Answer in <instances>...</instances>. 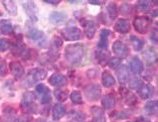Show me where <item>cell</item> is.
Segmentation results:
<instances>
[{"label":"cell","mask_w":158,"mask_h":122,"mask_svg":"<svg viewBox=\"0 0 158 122\" xmlns=\"http://www.w3.org/2000/svg\"><path fill=\"white\" fill-rule=\"evenodd\" d=\"M85 49L83 44H71L65 48V58L71 65H78L83 61Z\"/></svg>","instance_id":"obj_1"},{"label":"cell","mask_w":158,"mask_h":122,"mask_svg":"<svg viewBox=\"0 0 158 122\" xmlns=\"http://www.w3.org/2000/svg\"><path fill=\"white\" fill-rule=\"evenodd\" d=\"M151 20L147 16H137L133 20V27L139 34H146L151 27Z\"/></svg>","instance_id":"obj_2"},{"label":"cell","mask_w":158,"mask_h":122,"mask_svg":"<svg viewBox=\"0 0 158 122\" xmlns=\"http://www.w3.org/2000/svg\"><path fill=\"white\" fill-rule=\"evenodd\" d=\"M46 76H47V71L41 69V67H34V69H31L28 71L26 80L28 81L29 84H33L37 83V81L46 79Z\"/></svg>","instance_id":"obj_3"},{"label":"cell","mask_w":158,"mask_h":122,"mask_svg":"<svg viewBox=\"0 0 158 122\" xmlns=\"http://www.w3.org/2000/svg\"><path fill=\"white\" fill-rule=\"evenodd\" d=\"M84 93L89 100L94 101V100H98V99L101 97L102 88L98 84L92 83L84 87Z\"/></svg>","instance_id":"obj_4"},{"label":"cell","mask_w":158,"mask_h":122,"mask_svg":"<svg viewBox=\"0 0 158 122\" xmlns=\"http://www.w3.org/2000/svg\"><path fill=\"white\" fill-rule=\"evenodd\" d=\"M61 35L66 41H78L82 39V31L78 27H68L61 31Z\"/></svg>","instance_id":"obj_5"},{"label":"cell","mask_w":158,"mask_h":122,"mask_svg":"<svg viewBox=\"0 0 158 122\" xmlns=\"http://www.w3.org/2000/svg\"><path fill=\"white\" fill-rule=\"evenodd\" d=\"M81 24L83 26V29H84V32L87 36L88 39H93L94 37V35H96V31H97V28H98V25L97 23L94 22V20H91V19H84L81 20Z\"/></svg>","instance_id":"obj_6"},{"label":"cell","mask_w":158,"mask_h":122,"mask_svg":"<svg viewBox=\"0 0 158 122\" xmlns=\"http://www.w3.org/2000/svg\"><path fill=\"white\" fill-rule=\"evenodd\" d=\"M22 5L25 13L28 16L29 19L32 22L38 21V10L36 7V4L33 1H22Z\"/></svg>","instance_id":"obj_7"},{"label":"cell","mask_w":158,"mask_h":122,"mask_svg":"<svg viewBox=\"0 0 158 122\" xmlns=\"http://www.w3.org/2000/svg\"><path fill=\"white\" fill-rule=\"evenodd\" d=\"M112 52L114 55L117 56V58H125L129 55V49L126 45L121 42V41H115L112 44Z\"/></svg>","instance_id":"obj_8"},{"label":"cell","mask_w":158,"mask_h":122,"mask_svg":"<svg viewBox=\"0 0 158 122\" xmlns=\"http://www.w3.org/2000/svg\"><path fill=\"white\" fill-rule=\"evenodd\" d=\"M143 60L148 66L155 65L157 63V53L153 47H148L143 52Z\"/></svg>","instance_id":"obj_9"},{"label":"cell","mask_w":158,"mask_h":122,"mask_svg":"<svg viewBox=\"0 0 158 122\" xmlns=\"http://www.w3.org/2000/svg\"><path fill=\"white\" fill-rule=\"evenodd\" d=\"M9 70H10V73L16 79H21L24 75V67L19 62H11L10 65H9Z\"/></svg>","instance_id":"obj_10"},{"label":"cell","mask_w":158,"mask_h":122,"mask_svg":"<svg viewBox=\"0 0 158 122\" xmlns=\"http://www.w3.org/2000/svg\"><path fill=\"white\" fill-rule=\"evenodd\" d=\"M115 74H116V76H117V79H118V81L120 83L124 84L130 80V73H129L127 66L123 65L120 67H117Z\"/></svg>","instance_id":"obj_11"},{"label":"cell","mask_w":158,"mask_h":122,"mask_svg":"<svg viewBox=\"0 0 158 122\" xmlns=\"http://www.w3.org/2000/svg\"><path fill=\"white\" fill-rule=\"evenodd\" d=\"M48 81L53 87H63V85L67 84L68 79L64 75L60 73H55L48 79Z\"/></svg>","instance_id":"obj_12"},{"label":"cell","mask_w":158,"mask_h":122,"mask_svg":"<svg viewBox=\"0 0 158 122\" xmlns=\"http://www.w3.org/2000/svg\"><path fill=\"white\" fill-rule=\"evenodd\" d=\"M130 30V23L127 19L124 18H120L114 24V31L120 34H126L128 33Z\"/></svg>","instance_id":"obj_13"},{"label":"cell","mask_w":158,"mask_h":122,"mask_svg":"<svg viewBox=\"0 0 158 122\" xmlns=\"http://www.w3.org/2000/svg\"><path fill=\"white\" fill-rule=\"evenodd\" d=\"M93 121L92 122H106L105 110L100 106H93L91 108Z\"/></svg>","instance_id":"obj_14"},{"label":"cell","mask_w":158,"mask_h":122,"mask_svg":"<svg viewBox=\"0 0 158 122\" xmlns=\"http://www.w3.org/2000/svg\"><path fill=\"white\" fill-rule=\"evenodd\" d=\"M129 67H130V71H131L133 74L139 75V74H141L143 71L144 66H143V63H142V61L140 60V59L135 56V57H133L131 59V61H130Z\"/></svg>","instance_id":"obj_15"},{"label":"cell","mask_w":158,"mask_h":122,"mask_svg":"<svg viewBox=\"0 0 158 122\" xmlns=\"http://www.w3.org/2000/svg\"><path fill=\"white\" fill-rule=\"evenodd\" d=\"M110 36V31L108 29H102L100 34V40H98L97 47L100 50H106L108 45V37Z\"/></svg>","instance_id":"obj_16"},{"label":"cell","mask_w":158,"mask_h":122,"mask_svg":"<svg viewBox=\"0 0 158 122\" xmlns=\"http://www.w3.org/2000/svg\"><path fill=\"white\" fill-rule=\"evenodd\" d=\"M66 114V107L61 103H56L52 108V117L54 120H60Z\"/></svg>","instance_id":"obj_17"},{"label":"cell","mask_w":158,"mask_h":122,"mask_svg":"<svg viewBox=\"0 0 158 122\" xmlns=\"http://www.w3.org/2000/svg\"><path fill=\"white\" fill-rule=\"evenodd\" d=\"M36 94L32 92H27L23 94L21 98V105L23 107H30L36 101Z\"/></svg>","instance_id":"obj_18"},{"label":"cell","mask_w":158,"mask_h":122,"mask_svg":"<svg viewBox=\"0 0 158 122\" xmlns=\"http://www.w3.org/2000/svg\"><path fill=\"white\" fill-rule=\"evenodd\" d=\"M67 18V14L64 12L61 11H53L51 12V14L49 15V21L51 22L52 24H59L64 22Z\"/></svg>","instance_id":"obj_19"},{"label":"cell","mask_w":158,"mask_h":122,"mask_svg":"<svg viewBox=\"0 0 158 122\" xmlns=\"http://www.w3.org/2000/svg\"><path fill=\"white\" fill-rule=\"evenodd\" d=\"M102 83L105 87H111L115 84V79L110 71H105L102 75Z\"/></svg>","instance_id":"obj_20"},{"label":"cell","mask_w":158,"mask_h":122,"mask_svg":"<svg viewBox=\"0 0 158 122\" xmlns=\"http://www.w3.org/2000/svg\"><path fill=\"white\" fill-rule=\"evenodd\" d=\"M115 96L112 93L106 94L102 99V104L105 109H111L115 105Z\"/></svg>","instance_id":"obj_21"},{"label":"cell","mask_w":158,"mask_h":122,"mask_svg":"<svg viewBox=\"0 0 158 122\" xmlns=\"http://www.w3.org/2000/svg\"><path fill=\"white\" fill-rule=\"evenodd\" d=\"M0 32L4 35H10L13 33V25L10 20L2 19L0 21Z\"/></svg>","instance_id":"obj_22"},{"label":"cell","mask_w":158,"mask_h":122,"mask_svg":"<svg viewBox=\"0 0 158 122\" xmlns=\"http://www.w3.org/2000/svg\"><path fill=\"white\" fill-rule=\"evenodd\" d=\"M139 96L142 99H147L148 97L151 96V94L153 93V87L149 84H142L140 87L137 89Z\"/></svg>","instance_id":"obj_23"},{"label":"cell","mask_w":158,"mask_h":122,"mask_svg":"<svg viewBox=\"0 0 158 122\" xmlns=\"http://www.w3.org/2000/svg\"><path fill=\"white\" fill-rule=\"evenodd\" d=\"M158 109V103L156 100H149L145 103L144 110L148 115H155L157 113Z\"/></svg>","instance_id":"obj_24"},{"label":"cell","mask_w":158,"mask_h":122,"mask_svg":"<svg viewBox=\"0 0 158 122\" xmlns=\"http://www.w3.org/2000/svg\"><path fill=\"white\" fill-rule=\"evenodd\" d=\"M2 4L9 14L12 15V16L17 15L18 10H17L16 3L14 1H12V0H7V1H2Z\"/></svg>","instance_id":"obj_25"},{"label":"cell","mask_w":158,"mask_h":122,"mask_svg":"<svg viewBox=\"0 0 158 122\" xmlns=\"http://www.w3.org/2000/svg\"><path fill=\"white\" fill-rule=\"evenodd\" d=\"M130 42H131V45L133 49L135 50V51H141V50L143 49L144 45H145V42L139 37H136V36L134 35H131L130 36Z\"/></svg>","instance_id":"obj_26"},{"label":"cell","mask_w":158,"mask_h":122,"mask_svg":"<svg viewBox=\"0 0 158 122\" xmlns=\"http://www.w3.org/2000/svg\"><path fill=\"white\" fill-rule=\"evenodd\" d=\"M27 38L33 41H38V40H42L44 38V32L41 30L38 29H31L27 32Z\"/></svg>","instance_id":"obj_27"},{"label":"cell","mask_w":158,"mask_h":122,"mask_svg":"<svg viewBox=\"0 0 158 122\" xmlns=\"http://www.w3.org/2000/svg\"><path fill=\"white\" fill-rule=\"evenodd\" d=\"M25 49H26V45L21 40H19L12 46V53L15 56H21V54L23 53Z\"/></svg>","instance_id":"obj_28"},{"label":"cell","mask_w":158,"mask_h":122,"mask_svg":"<svg viewBox=\"0 0 158 122\" xmlns=\"http://www.w3.org/2000/svg\"><path fill=\"white\" fill-rule=\"evenodd\" d=\"M106 11H107V14L110 15V19H115L117 14H118V9H117V6L114 2H110L108 5L106 6Z\"/></svg>","instance_id":"obj_29"},{"label":"cell","mask_w":158,"mask_h":122,"mask_svg":"<svg viewBox=\"0 0 158 122\" xmlns=\"http://www.w3.org/2000/svg\"><path fill=\"white\" fill-rule=\"evenodd\" d=\"M70 98L73 103L75 104H82L83 103V96H82V93L79 90H73L71 93H70Z\"/></svg>","instance_id":"obj_30"},{"label":"cell","mask_w":158,"mask_h":122,"mask_svg":"<svg viewBox=\"0 0 158 122\" xmlns=\"http://www.w3.org/2000/svg\"><path fill=\"white\" fill-rule=\"evenodd\" d=\"M54 93H55V97L57 98V100L60 102L65 101L68 98V96H69L67 89H56Z\"/></svg>","instance_id":"obj_31"},{"label":"cell","mask_w":158,"mask_h":122,"mask_svg":"<svg viewBox=\"0 0 158 122\" xmlns=\"http://www.w3.org/2000/svg\"><path fill=\"white\" fill-rule=\"evenodd\" d=\"M124 98H125L126 104L129 105V106H134V105L137 104V98L132 93L128 92L127 94H126V96H124Z\"/></svg>","instance_id":"obj_32"},{"label":"cell","mask_w":158,"mask_h":122,"mask_svg":"<svg viewBox=\"0 0 158 122\" xmlns=\"http://www.w3.org/2000/svg\"><path fill=\"white\" fill-rule=\"evenodd\" d=\"M150 4H151V2H149V1H146V0H141V1L137 2V8L142 12H146V11L149 10Z\"/></svg>","instance_id":"obj_33"},{"label":"cell","mask_w":158,"mask_h":122,"mask_svg":"<svg viewBox=\"0 0 158 122\" xmlns=\"http://www.w3.org/2000/svg\"><path fill=\"white\" fill-rule=\"evenodd\" d=\"M120 63H121V59L115 57V58L110 59V60H108L107 64H108V67H110V69H112V70H116L117 67H118L120 66Z\"/></svg>","instance_id":"obj_34"},{"label":"cell","mask_w":158,"mask_h":122,"mask_svg":"<svg viewBox=\"0 0 158 122\" xmlns=\"http://www.w3.org/2000/svg\"><path fill=\"white\" fill-rule=\"evenodd\" d=\"M10 47H11V44L7 39H5V38L0 39V53L7 51Z\"/></svg>","instance_id":"obj_35"},{"label":"cell","mask_w":158,"mask_h":122,"mask_svg":"<svg viewBox=\"0 0 158 122\" xmlns=\"http://www.w3.org/2000/svg\"><path fill=\"white\" fill-rule=\"evenodd\" d=\"M35 89H36V92L41 94V96L50 92V89H49V87H46V85H45L44 83H39V84H37V85H36Z\"/></svg>","instance_id":"obj_36"},{"label":"cell","mask_w":158,"mask_h":122,"mask_svg":"<svg viewBox=\"0 0 158 122\" xmlns=\"http://www.w3.org/2000/svg\"><path fill=\"white\" fill-rule=\"evenodd\" d=\"M8 73V67L6 62L3 60V59L0 58V76H4L6 75Z\"/></svg>","instance_id":"obj_37"},{"label":"cell","mask_w":158,"mask_h":122,"mask_svg":"<svg viewBox=\"0 0 158 122\" xmlns=\"http://www.w3.org/2000/svg\"><path fill=\"white\" fill-rule=\"evenodd\" d=\"M131 9H132V7H131L130 4H128V3H123L119 6V12L123 13V14H124V15H126V14H128L130 11H131Z\"/></svg>","instance_id":"obj_38"},{"label":"cell","mask_w":158,"mask_h":122,"mask_svg":"<svg viewBox=\"0 0 158 122\" xmlns=\"http://www.w3.org/2000/svg\"><path fill=\"white\" fill-rule=\"evenodd\" d=\"M142 84L143 83L139 79H134L132 80H129V87L134 89H138Z\"/></svg>","instance_id":"obj_39"},{"label":"cell","mask_w":158,"mask_h":122,"mask_svg":"<svg viewBox=\"0 0 158 122\" xmlns=\"http://www.w3.org/2000/svg\"><path fill=\"white\" fill-rule=\"evenodd\" d=\"M31 121H32V117H31V115L23 114V115L16 117L13 122H31Z\"/></svg>","instance_id":"obj_40"},{"label":"cell","mask_w":158,"mask_h":122,"mask_svg":"<svg viewBox=\"0 0 158 122\" xmlns=\"http://www.w3.org/2000/svg\"><path fill=\"white\" fill-rule=\"evenodd\" d=\"M107 58H108V53L107 52L105 53V50H102V51L98 53V60L100 63L107 62Z\"/></svg>","instance_id":"obj_41"},{"label":"cell","mask_w":158,"mask_h":122,"mask_svg":"<svg viewBox=\"0 0 158 122\" xmlns=\"http://www.w3.org/2000/svg\"><path fill=\"white\" fill-rule=\"evenodd\" d=\"M129 115H130V112L128 110H123L120 112H117L114 116V118L115 119H125V118H128Z\"/></svg>","instance_id":"obj_42"},{"label":"cell","mask_w":158,"mask_h":122,"mask_svg":"<svg viewBox=\"0 0 158 122\" xmlns=\"http://www.w3.org/2000/svg\"><path fill=\"white\" fill-rule=\"evenodd\" d=\"M51 94L50 92L49 93H46V94H43L42 97H41V103L42 104H48V103H50L51 102Z\"/></svg>","instance_id":"obj_43"},{"label":"cell","mask_w":158,"mask_h":122,"mask_svg":"<svg viewBox=\"0 0 158 122\" xmlns=\"http://www.w3.org/2000/svg\"><path fill=\"white\" fill-rule=\"evenodd\" d=\"M63 46V40L61 38H59V37H55L54 38V41H53V47L54 48H60Z\"/></svg>","instance_id":"obj_44"},{"label":"cell","mask_w":158,"mask_h":122,"mask_svg":"<svg viewBox=\"0 0 158 122\" xmlns=\"http://www.w3.org/2000/svg\"><path fill=\"white\" fill-rule=\"evenodd\" d=\"M150 40H151V42H153L154 44H157L158 43V33H157V29L152 30L151 35H150Z\"/></svg>","instance_id":"obj_45"},{"label":"cell","mask_w":158,"mask_h":122,"mask_svg":"<svg viewBox=\"0 0 158 122\" xmlns=\"http://www.w3.org/2000/svg\"><path fill=\"white\" fill-rule=\"evenodd\" d=\"M70 115H73L74 118L77 120V121H82L84 118H83V113H81V112H71Z\"/></svg>","instance_id":"obj_46"},{"label":"cell","mask_w":158,"mask_h":122,"mask_svg":"<svg viewBox=\"0 0 158 122\" xmlns=\"http://www.w3.org/2000/svg\"><path fill=\"white\" fill-rule=\"evenodd\" d=\"M135 122H150V121L146 118H144V117H138V118L135 120Z\"/></svg>","instance_id":"obj_47"},{"label":"cell","mask_w":158,"mask_h":122,"mask_svg":"<svg viewBox=\"0 0 158 122\" xmlns=\"http://www.w3.org/2000/svg\"><path fill=\"white\" fill-rule=\"evenodd\" d=\"M45 3L51 4V5H55V6H57L58 4L60 3V1H52V0H49V1H45Z\"/></svg>","instance_id":"obj_48"},{"label":"cell","mask_w":158,"mask_h":122,"mask_svg":"<svg viewBox=\"0 0 158 122\" xmlns=\"http://www.w3.org/2000/svg\"><path fill=\"white\" fill-rule=\"evenodd\" d=\"M89 4H93V5H102V4H105L103 1H89Z\"/></svg>","instance_id":"obj_49"},{"label":"cell","mask_w":158,"mask_h":122,"mask_svg":"<svg viewBox=\"0 0 158 122\" xmlns=\"http://www.w3.org/2000/svg\"><path fill=\"white\" fill-rule=\"evenodd\" d=\"M36 122H46V120L43 119V118H39V119L36 120Z\"/></svg>","instance_id":"obj_50"},{"label":"cell","mask_w":158,"mask_h":122,"mask_svg":"<svg viewBox=\"0 0 158 122\" xmlns=\"http://www.w3.org/2000/svg\"><path fill=\"white\" fill-rule=\"evenodd\" d=\"M2 15V13H1V11H0V16H1Z\"/></svg>","instance_id":"obj_51"}]
</instances>
